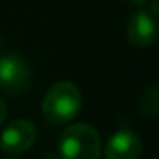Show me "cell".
Listing matches in <instances>:
<instances>
[{"mask_svg":"<svg viewBox=\"0 0 159 159\" xmlns=\"http://www.w3.org/2000/svg\"><path fill=\"white\" fill-rule=\"evenodd\" d=\"M142 154V142L132 130L121 128L115 132L106 144V159H139Z\"/></svg>","mask_w":159,"mask_h":159,"instance_id":"obj_6","label":"cell"},{"mask_svg":"<svg viewBox=\"0 0 159 159\" xmlns=\"http://www.w3.org/2000/svg\"><path fill=\"white\" fill-rule=\"evenodd\" d=\"M82 106V96L75 84L58 82L52 86L43 99L41 110L48 121L62 125L72 121Z\"/></svg>","mask_w":159,"mask_h":159,"instance_id":"obj_1","label":"cell"},{"mask_svg":"<svg viewBox=\"0 0 159 159\" xmlns=\"http://www.w3.org/2000/svg\"><path fill=\"white\" fill-rule=\"evenodd\" d=\"M0 159H14V157H0Z\"/></svg>","mask_w":159,"mask_h":159,"instance_id":"obj_11","label":"cell"},{"mask_svg":"<svg viewBox=\"0 0 159 159\" xmlns=\"http://www.w3.org/2000/svg\"><path fill=\"white\" fill-rule=\"evenodd\" d=\"M5 118H7V106H5L4 99L0 98V125L5 121Z\"/></svg>","mask_w":159,"mask_h":159,"instance_id":"obj_9","label":"cell"},{"mask_svg":"<svg viewBox=\"0 0 159 159\" xmlns=\"http://www.w3.org/2000/svg\"><path fill=\"white\" fill-rule=\"evenodd\" d=\"M132 2H134V4H137V5H139V4H144L145 0H132Z\"/></svg>","mask_w":159,"mask_h":159,"instance_id":"obj_10","label":"cell"},{"mask_svg":"<svg viewBox=\"0 0 159 159\" xmlns=\"http://www.w3.org/2000/svg\"><path fill=\"white\" fill-rule=\"evenodd\" d=\"M127 36L132 41V45L145 48L156 43L159 36V22L151 12L137 11L127 24Z\"/></svg>","mask_w":159,"mask_h":159,"instance_id":"obj_5","label":"cell"},{"mask_svg":"<svg viewBox=\"0 0 159 159\" xmlns=\"http://www.w3.org/2000/svg\"><path fill=\"white\" fill-rule=\"evenodd\" d=\"M36 140V127L29 120H14L2 132L0 145L9 154H22L29 151Z\"/></svg>","mask_w":159,"mask_h":159,"instance_id":"obj_4","label":"cell"},{"mask_svg":"<svg viewBox=\"0 0 159 159\" xmlns=\"http://www.w3.org/2000/svg\"><path fill=\"white\" fill-rule=\"evenodd\" d=\"M31 82V69L21 55L0 57V89L17 94L28 89Z\"/></svg>","mask_w":159,"mask_h":159,"instance_id":"obj_3","label":"cell"},{"mask_svg":"<svg viewBox=\"0 0 159 159\" xmlns=\"http://www.w3.org/2000/svg\"><path fill=\"white\" fill-rule=\"evenodd\" d=\"M140 110L145 115H159V86H152L142 94Z\"/></svg>","mask_w":159,"mask_h":159,"instance_id":"obj_7","label":"cell"},{"mask_svg":"<svg viewBox=\"0 0 159 159\" xmlns=\"http://www.w3.org/2000/svg\"><path fill=\"white\" fill-rule=\"evenodd\" d=\"M58 152L62 159H99L101 137L91 125H70L58 139Z\"/></svg>","mask_w":159,"mask_h":159,"instance_id":"obj_2","label":"cell"},{"mask_svg":"<svg viewBox=\"0 0 159 159\" xmlns=\"http://www.w3.org/2000/svg\"><path fill=\"white\" fill-rule=\"evenodd\" d=\"M149 12L154 16L156 19H159V0H151V5H149Z\"/></svg>","mask_w":159,"mask_h":159,"instance_id":"obj_8","label":"cell"}]
</instances>
